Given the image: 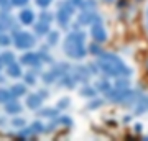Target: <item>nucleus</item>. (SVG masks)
Wrapping results in <instances>:
<instances>
[{
  "label": "nucleus",
  "instance_id": "nucleus-3",
  "mask_svg": "<svg viewBox=\"0 0 148 141\" xmlns=\"http://www.w3.org/2000/svg\"><path fill=\"white\" fill-rule=\"evenodd\" d=\"M115 87L117 89H128V80H119V82L115 84Z\"/></svg>",
  "mask_w": 148,
  "mask_h": 141
},
{
  "label": "nucleus",
  "instance_id": "nucleus-4",
  "mask_svg": "<svg viewBox=\"0 0 148 141\" xmlns=\"http://www.w3.org/2000/svg\"><path fill=\"white\" fill-rule=\"evenodd\" d=\"M97 87H99L101 90H109V84H107L106 80H102V84H101V82L97 84Z\"/></svg>",
  "mask_w": 148,
  "mask_h": 141
},
{
  "label": "nucleus",
  "instance_id": "nucleus-2",
  "mask_svg": "<svg viewBox=\"0 0 148 141\" xmlns=\"http://www.w3.org/2000/svg\"><path fill=\"white\" fill-rule=\"evenodd\" d=\"M92 36H94L95 41H101L104 43L107 40V35H106V30H104V26H102V23H95L94 26H92Z\"/></svg>",
  "mask_w": 148,
  "mask_h": 141
},
{
  "label": "nucleus",
  "instance_id": "nucleus-5",
  "mask_svg": "<svg viewBox=\"0 0 148 141\" xmlns=\"http://www.w3.org/2000/svg\"><path fill=\"white\" fill-rule=\"evenodd\" d=\"M82 95H86V97H92V95H94V90L92 89H82Z\"/></svg>",
  "mask_w": 148,
  "mask_h": 141
},
{
  "label": "nucleus",
  "instance_id": "nucleus-1",
  "mask_svg": "<svg viewBox=\"0 0 148 141\" xmlns=\"http://www.w3.org/2000/svg\"><path fill=\"white\" fill-rule=\"evenodd\" d=\"M99 56H101V59H99V67H101L106 74L115 76V77L117 76H127V74H130V69L122 63L117 56L107 54V52H102Z\"/></svg>",
  "mask_w": 148,
  "mask_h": 141
}]
</instances>
